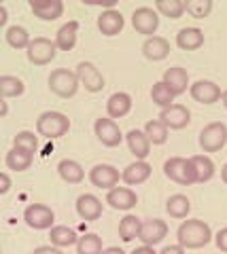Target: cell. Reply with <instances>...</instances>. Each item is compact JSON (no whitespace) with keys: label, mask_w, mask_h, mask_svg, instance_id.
I'll return each mask as SVG.
<instances>
[{"label":"cell","mask_w":227,"mask_h":254,"mask_svg":"<svg viewBox=\"0 0 227 254\" xmlns=\"http://www.w3.org/2000/svg\"><path fill=\"white\" fill-rule=\"evenodd\" d=\"M106 203L111 205L113 210H123L128 212L132 208H136L138 203V195L132 190L130 187H115L106 193Z\"/></svg>","instance_id":"cell-15"},{"label":"cell","mask_w":227,"mask_h":254,"mask_svg":"<svg viewBox=\"0 0 227 254\" xmlns=\"http://www.w3.org/2000/svg\"><path fill=\"white\" fill-rule=\"evenodd\" d=\"M151 172H153V168L147 161H134L121 172V180L128 187H138L151 178Z\"/></svg>","instance_id":"cell-21"},{"label":"cell","mask_w":227,"mask_h":254,"mask_svg":"<svg viewBox=\"0 0 227 254\" xmlns=\"http://www.w3.org/2000/svg\"><path fill=\"white\" fill-rule=\"evenodd\" d=\"M23 91H26V85H23L21 78L13 76V74H2L0 76V95H2V100L19 98Z\"/></svg>","instance_id":"cell-32"},{"label":"cell","mask_w":227,"mask_h":254,"mask_svg":"<svg viewBox=\"0 0 227 254\" xmlns=\"http://www.w3.org/2000/svg\"><path fill=\"white\" fill-rule=\"evenodd\" d=\"M32 254H64V252H62V248H56V246H38Z\"/></svg>","instance_id":"cell-42"},{"label":"cell","mask_w":227,"mask_h":254,"mask_svg":"<svg viewBox=\"0 0 227 254\" xmlns=\"http://www.w3.org/2000/svg\"><path fill=\"white\" fill-rule=\"evenodd\" d=\"M140 229H143V220L134 214H125L119 222V237L121 242H132L140 237Z\"/></svg>","instance_id":"cell-30"},{"label":"cell","mask_w":227,"mask_h":254,"mask_svg":"<svg viewBox=\"0 0 227 254\" xmlns=\"http://www.w3.org/2000/svg\"><path fill=\"white\" fill-rule=\"evenodd\" d=\"M161 81L168 85V89L174 93V95H183V93H187V89L191 87V83H189V74H187V70L181 68V66H172V68H168L166 72H163V78H161Z\"/></svg>","instance_id":"cell-18"},{"label":"cell","mask_w":227,"mask_h":254,"mask_svg":"<svg viewBox=\"0 0 227 254\" xmlns=\"http://www.w3.org/2000/svg\"><path fill=\"white\" fill-rule=\"evenodd\" d=\"M93 131H96V138L108 148H115V146H119L123 142V133L119 129V125H117L111 117L96 119V123H93Z\"/></svg>","instance_id":"cell-9"},{"label":"cell","mask_w":227,"mask_h":254,"mask_svg":"<svg viewBox=\"0 0 227 254\" xmlns=\"http://www.w3.org/2000/svg\"><path fill=\"white\" fill-rule=\"evenodd\" d=\"M157 119L168 129H185V127L191 123V113H189V108L183 104H172L168 108H163Z\"/></svg>","instance_id":"cell-12"},{"label":"cell","mask_w":227,"mask_h":254,"mask_svg":"<svg viewBox=\"0 0 227 254\" xmlns=\"http://www.w3.org/2000/svg\"><path fill=\"white\" fill-rule=\"evenodd\" d=\"M130 254H159V252H155L153 250V246H140V248H136V250H132Z\"/></svg>","instance_id":"cell-44"},{"label":"cell","mask_w":227,"mask_h":254,"mask_svg":"<svg viewBox=\"0 0 227 254\" xmlns=\"http://www.w3.org/2000/svg\"><path fill=\"white\" fill-rule=\"evenodd\" d=\"M102 237H98L96 233H85L76 242V254H102Z\"/></svg>","instance_id":"cell-37"},{"label":"cell","mask_w":227,"mask_h":254,"mask_svg":"<svg viewBox=\"0 0 227 254\" xmlns=\"http://www.w3.org/2000/svg\"><path fill=\"white\" fill-rule=\"evenodd\" d=\"M155 11H157L161 17L181 19L185 13V2H181V0H157V2H155Z\"/></svg>","instance_id":"cell-36"},{"label":"cell","mask_w":227,"mask_h":254,"mask_svg":"<svg viewBox=\"0 0 227 254\" xmlns=\"http://www.w3.org/2000/svg\"><path fill=\"white\" fill-rule=\"evenodd\" d=\"M221 102H223V106L227 108V89L223 91V95H221Z\"/></svg>","instance_id":"cell-49"},{"label":"cell","mask_w":227,"mask_h":254,"mask_svg":"<svg viewBox=\"0 0 227 254\" xmlns=\"http://www.w3.org/2000/svg\"><path fill=\"white\" fill-rule=\"evenodd\" d=\"M6 113H9V104H6V100L0 102V117H6Z\"/></svg>","instance_id":"cell-47"},{"label":"cell","mask_w":227,"mask_h":254,"mask_svg":"<svg viewBox=\"0 0 227 254\" xmlns=\"http://www.w3.org/2000/svg\"><path fill=\"white\" fill-rule=\"evenodd\" d=\"M204 45V32L200 28H181L176 34V47L183 51H198Z\"/></svg>","instance_id":"cell-24"},{"label":"cell","mask_w":227,"mask_h":254,"mask_svg":"<svg viewBox=\"0 0 227 254\" xmlns=\"http://www.w3.org/2000/svg\"><path fill=\"white\" fill-rule=\"evenodd\" d=\"M125 142H128L130 153L136 157V161H145L149 157V153H151V146H153L151 140L147 138V133L140 131V129H130L125 133Z\"/></svg>","instance_id":"cell-19"},{"label":"cell","mask_w":227,"mask_h":254,"mask_svg":"<svg viewBox=\"0 0 227 254\" xmlns=\"http://www.w3.org/2000/svg\"><path fill=\"white\" fill-rule=\"evenodd\" d=\"M213 11V0H187L185 13H189L193 19H204Z\"/></svg>","instance_id":"cell-38"},{"label":"cell","mask_w":227,"mask_h":254,"mask_svg":"<svg viewBox=\"0 0 227 254\" xmlns=\"http://www.w3.org/2000/svg\"><path fill=\"white\" fill-rule=\"evenodd\" d=\"M143 55L149 62H161L170 55V43L163 36H151L143 43Z\"/></svg>","instance_id":"cell-22"},{"label":"cell","mask_w":227,"mask_h":254,"mask_svg":"<svg viewBox=\"0 0 227 254\" xmlns=\"http://www.w3.org/2000/svg\"><path fill=\"white\" fill-rule=\"evenodd\" d=\"M102 254H125L121 248H117V246H111V248H104Z\"/></svg>","instance_id":"cell-46"},{"label":"cell","mask_w":227,"mask_h":254,"mask_svg":"<svg viewBox=\"0 0 227 254\" xmlns=\"http://www.w3.org/2000/svg\"><path fill=\"white\" fill-rule=\"evenodd\" d=\"M58 174H60L62 180L68 182V185H79V182H83V178H85L83 165L79 161H75V159H62L58 163Z\"/></svg>","instance_id":"cell-25"},{"label":"cell","mask_w":227,"mask_h":254,"mask_svg":"<svg viewBox=\"0 0 227 254\" xmlns=\"http://www.w3.org/2000/svg\"><path fill=\"white\" fill-rule=\"evenodd\" d=\"M76 36H79V21H68L64 23L58 34H56V45L60 51H73L76 45Z\"/></svg>","instance_id":"cell-28"},{"label":"cell","mask_w":227,"mask_h":254,"mask_svg":"<svg viewBox=\"0 0 227 254\" xmlns=\"http://www.w3.org/2000/svg\"><path fill=\"white\" fill-rule=\"evenodd\" d=\"M58 45L56 41H51V38H45V36H36L32 38V43L26 49V55H28V62L34 64V66H47V64H51L56 60L58 55Z\"/></svg>","instance_id":"cell-5"},{"label":"cell","mask_w":227,"mask_h":254,"mask_svg":"<svg viewBox=\"0 0 227 254\" xmlns=\"http://www.w3.org/2000/svg\"><path fill=\"white\" fill-rule=\"evenodd\" d=\"M132 26H134L138 34H145L147 38H151L159 28V13L151 9V6H138L132 13Z\"/></svg>","instance_id":"cell-8"},{"label":"cell","mask_w":227,"mask_h":254,"mask_svg":"<svg viewBox=\"0 0 227 254\" xmlns=\"http://www.w3.org/2000/svg\"><path fill=\"white\" fill-rule=\"evenodd\" d=\"M215 244H217V248H219V250L227 254V227H223L221 231L215 235Z\"/></svg>","instance_id":"cell-40"},{"label":"cell","mask_w":227,"mask_h":254,"mask_svg":"<svg viewBox=\"0 0 227 254\" xmlns=\"http://www.w3.org/2000/svg\"><path fill=\"white\" fill-rule=\"evenodd\" d=\"M13 146H17V148H23V150H28V153H36L38 150V136L34 131H28V129H23L19 131L17 136L13 138Z\"/></svg>","instance_id":"cell-39"},{"label":"cell","mask_w":227,"mask_h":254,"mask_svg":"<svg viewBox=\"0 0 227 254\" xmlns=\"http://www.w3.org/2000/svg\"><path fill=\"white\" fill-rule=\"evenodd\" d=\"M168 235V225L161 218H149L143 220V229H140V237L138 240L145 246H157L163 242V237Z\"/></svg>","instance_id":"cell-14"},{"label":"cell","mask_w":227,"mask_h":254,"mask_svg":"<svg viewBox=\"0 0 227 254\" xmlns=\"http://www.w3.org/2000/svg\"><path fill=\"white\" fill-rule=\"evenodd\" d=\"M23 220H26V225L30 229H34V231H45V229L56 227L53 225V222H56V214L45 203H30L28 208L23 210Z\"/></svg>","instance_id":"cell-7"},{"label":"cell","mask_w":227,"mask_h":254,"mask_svg":"<svg viewBox=\"0 0 227 254\" xmlns=\"http://www.w3.org/2000/svg\"><path fill=\"white\" fill-rule=\"evenodd\" d=\"M176 240L185 250H198V248L208 246L215 237H213V229H210V225H206L204 220L189 218V220L181 222V227H178V231H176Z\"/></svg>","instance_id":"cell-1"},{"label":"cell","mask_w":227,"mask_h":254,"mask_svg":"<svg viewBox=\"0 0 227 254\" xmlns=\"http://www.w3.org/2000/svg\"><path fill=\"white\" fill-rule=\"evenodd\" d=\"M68 129H70V119L64 113H58V110H47V113H43L36 119V133L47 140L66 136Z\"/></svg>","instance_id":"cell-2"},{"label":"cell","mask_w":227,"mask_h":254,"mask_svg":"<svg viewBox=\"0 0 227 254\" xmlns=\"http://www.w3.org/2000/svg\"><path fill=\"white\" fill-rule=\"evenodd\" d=\"M6 19H9V15H6V6H0V28L6 26Z\"/></svg>","instance_id":"cell-45"},{"label":"cell","mask_w":227,"mask_h":254,"mask_svg":"<svg viewBox=\"0 0 227 254\" xmlns=\"http://www.w3.org/2000/svg\"><path fill=\"white\" fill-rule=\"evenodd\" d=\"M132 110V95L125 91H115L111 98L106 100V115L113 119H123L128 117Z\"/></svg>","instance_id":"cell-23"},{"label":"cell","mask_w":227,"mask_h":254,"mask_svg":"<svg viewBox=\"0 0 227 254\" xmlns=\"http://www.w3.org/2000/svg\"><path fill=\"white\" fill-rule=\"evenodd\" d=\"M163 174H166V178H170L172 182L183 185V187H189V185H195V182H198V172H195L191 159H185V157L166 159V163H163Z\"/></svg>","instance_id":"cell-3"},{"label":"cell","mask_w":227,"mask_h":254,"mask_svg":"<svg viewBox=\"0 0 227 254\" xmlns=\"http://www.w3.org/2000/svg\"><path fill=\"white\" fill-rule=\"evenodd\" d=\"M9 190H11V178L6 172H2L0 174V195H6Z\"/></svg>","instance_id":"cell-41"},{"label":"cell","mask_w":227,"mask_h":254,"mask_svg":"<svg viewBox=\"0 0 227 254\" xmlns=\"http://www.w3.org/2000/svg\"><path fill=\"white\" fill-rule=\"evenodd\" d=\"M166 212L170 214L172 218H178V220L187 218V216H189V212H191V201H189V197L181 195V193L170 195L168 201H166Z\"/></svg>","instance_id":"cell-29"},{"label":"cell","mask_w":227,"mask_h":254,"mask_svg":"<svg viewBox=\"0 0 227 254\" xmlns=\"http://www.w3.org/2000/svg\"><path fill=\"white\" fill-rule=\"evenodd\" d=\"M102 210H104V205L96 195L83 193V195L76 197V214L81 216V220H85V222L98 220L102 216Z\"/></svg>","instance_id":"cell-16"},{"label":"cell","mask_w":227,"mask_h":254,"mask_svg":"<svg viewBox=\"0 0 227 254\" xmlns=\"http://www.w3.org/2000/svg\"><path fill=\"white\" fill-rule=\"evenodd\" d=\"M187 250L183 248L181 244H172V246H166V248H163L159 254H185Z\"/></svg>","instance_id":"cell-43"},{"label":"cell","mask_w":227,"mask_h":254,"mask_svg":"<svg viewBox=\"0 0 227 254\" xmlns=\"http://www.w3.org/2000/svg\"><path fill=\"white\" fill-rule=\"evenodd\" d=\"M49 240H51V246H56V248H70V246H76L79 235H76L75 229H70L66 225H56L49 229Z\"/></svg>","instance_id":"cell-26"},{"label":"cell","mask_w":227,"mask_h":254,"mask_svg":"<svg viewBox=\"0 0 227 254\" xmlns=\"http://www.w3.org/2000/svg\"><path fill=\"white\" fill-rule=\"evenodd\" d=\"M189 159H191L195 172H198V182H200V185H204V182L213 180L215 172H217L213 159H210L208 155H193V157H189Z\"/></svg>","instance_id":"cell-31"},{"label":"cell","mask_w":227,"mask_h":254,"mask_svg":"<svg viewBox=\"0 0 227 254\" xmlns=\"http://www.w3.org/2000/svg\"><path fill=\"white\" fill-rule=\"evenodd\" d=\"M79 76H76V72H73V70H66V68H58L53 70V72L49 74V89L58 95V98H73V95L79 91Z\"/></svg>","instance_id":"cell-4"},{"label":"cell","mask_w":227,"mask_h":254,"mask_svg":"<svg viewBox=\"0 0 227 254\" xmlns=\"http://www.w3.org/2000/svg\"><path fill=\"white\" fill-rule=\"evenodd\" d=\"M189 93H191V98L198 102V104H215V102H219L221 100V95H223V91H221V87H219L217 83H213V81H195V83H191V87H189Z\"/></svg>","instance_id":"cell-13"},{"label":"cell","mask_w":227,"mask_h":254,"mask_svg":"<svg viewBox=\"0 0 227 254\" xmlns=\"http://www.w3.org/2000/svg\"><path fill=\"white\" fill-rule=\"evenodd\" d=\"M119 180H121L119 170L113 168V165H108V163H98L89 170V182L98 189L111 190L119 185Z\"/></svg>","instance_id":"cell-11"},{"label":"cell","mask_w":227,"mask_h":254,"mask_svg":"<svg viewBox=\"0 0 227 254\" xmlns=\"http://www.w3.org/2000/svg\"><path fill=\"white\" fill-rule=\"evenodd\" d=\"M143 131L147 133V138L151 140V144L159 146V144H166L168 131H170V129L159 121V119H151V121H147V125H145Z\"/></svg>","instance_id":"cell-34"},{"label":"cell","mask_w":227,"mask_h":254,"mask_svg":"<svg viewBox=\"0 0 227 254\" xmlns=\"http://www.w3.org/2000/svg\"><path fill=\"white\" fill-rule=\"evenodd\" d=\"M174 98H176V95L168 89V85L163 83V81H157V83L151 87V100H153V104H157L161 110L172 106V104H176Z\"/></svg>","instance_id":"cell-35"},{"label":"cell","mask_w":227,"mask_h":254,"mask_svg":"<svg viewBox=\"0 0 227 254\" xmlns=\"http://www.w3.org/2000/svg\"><path fill=\"white\" fill-rule=\"evenodd\" d=\"M221 178H223V182L227 185V163H225L223 168H221Z\"/></svg>","instance_id":"cell-48"},{"label":"cell","mask_w":227,"mask_h":254,"mask_svg":"<svg viewBox=\"0 0 227 254\" xmlns=\"http://www.w3.org/2000/svg\"><path fill=\"white\" fill-rule=\"evenodd\" d=\"M4 38H6V45L13 47V49H28L30 43H32V38H30L28 30L21 28V26H11V28H6Z\"/></svg>","instance_id":"cell-33"},{"label":"cell","mask_w":227,"mask_h":254,"mask_svg":"<svg viewBox=\"0 0 227 254\" xmlns=\"http://www.w3.org/2000/svg\"><path fill=\"white\" fill-rule=\"evenodd\" d=\"M227 144V125L221 121L208 123L200 131V148L204 153H219Z\"/></svg>","instance_id":"cell-6"},{"label":"cell","mask_w":227,"mask_h":254,"mask_svg":"<svg viewBox=\"0 0 227 254\" xmlns=\"http://www.w3.org/2000/svg\"><path fill=\"white\" fill-rule=\"evenodd\" d=\"M76 76H79V83L81 87H85V91L89 93H98L104 89V76L102 72L96 68V64L91 62H81L79 66H76Z\"/></svg>","instance_id":"cell-10"},{"label":"cell","mask_w":227,"mask_h":254,"mask_svg":"<svg viewBox=\"0 0 227 254\" xmlns=\"http://www.w3.org/2000/svg\"><path fill=\"white\" fill-rule=\"evenodd\" d=\"M32 161H34V155L28 153V150H23V148H17V146H13L9 153H6V157H4L6 168L13 170V172H26V170H30Z\"/></svg>","instance_id":"cell-27"},{"label":"cell","mask_w":227,"mask_h":254,"mask_svg":"<svg viewBox=\"0 0 227 254\" xmlns=\"http://www.w3.org/2000/svg\"><path fill=\"white\" fill-rule=\"evenodd\" d=\"M123 26H125V19L121 11H117V9H106L98 15V30L104 36H117L123 30Z\"/></svg>","instance_id":"cell-20"},{"label":"cell","mask_w":227,"mask_h":254,"mask_svg":"<svg viewBox=\"0 0 227 254\" xmlns=\"http://www.w3.org/2000/svg\"><path fill=\"white\" fill-rule=\"evenodd\" d=\"M30 9L43 21H56L64 15V2L62 0H32Z\"/></svg>","instance_id":"cell-17"}]
</instances>
